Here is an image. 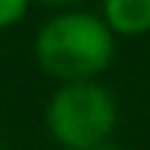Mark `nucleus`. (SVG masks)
Instances as JSON below:
<instances>
[{"instance_id":"obj_6","label":"nucleus","mask_w":150,"mask_h":150,"mask_svg":"<svg viewBox=\"0 0 150 150\" xmlns=\"http://www.w3.org/2000/svg\"><path fill=\"white\" fill-rule=\"evenodd\" d=\"M98 150H129V147H117V144H104V147H98Z\"/></svg>"},{"instance_id":"obj_2","label":"nucleus","mask_w":150,"mask_h":150,"mask_svg":"<svg viewBox=\"0 0 150 150\" xmlns=\"http://www.w3.org/2000/svg\"><path fill=\"white\" fill-rule=\"evenodd\" d=\"M46 132L64 150H98L117 129V101L95 80L61 83L43 113Z\"/></svg>"},{"instance_id":"obj_5","label":"nucleus","mask_w":150,"mask_h":150,"mask_svg":"<svg viewBox=\"0 0 150 150\" xmlns=\"http://www.w3.org/2000/svg\"><path fill=\"white\" fill-rule=\"evenodd\" d=\"M37 3H43V6H58V9H67V6H77V3H83V0H37Z\"/></svg>"},{"instance_id":"obj_3","label":"nucleus","mask_w":150,"mask_h":150,"mask_svg":"<svg viewBox=\"0 0 150 150\" xmlns=\"http://www.w3.org/2000/svg\"><path fill=\"white\" fill-rule=\"evenodd\" d=\"M101 18L122 37H141L150 31V0H104Z\"/></svg>"},{"instance_id":"obj_1","label":"nucleus","mask_w":150,"mask_h":150,"mask_svg":"<svg viewBox=\"0 0 150 150\" xmlns=\"http://www.w3.org/2000/svg\"><path fill=\"white\" fill-rule=\"evenodd\" d=\"M34 52L58 83H86L113 61V31L92 12H61L40 28Z\"/></svg>"},{"instance_id":"obj_4","label":"nucleus","mask_w":150,"mask_h":150,"mask_svg":"<svg viewBox=\"0 0 150 150\" xmlns=\"http://www.w3.org/2000/svg\"><path fill=\"white\" fill-rule=\"evenodd\" d=\"M28 3L31 0H0V31L22 22L25 12H28Z\"/></svg>"}]
</instances>
